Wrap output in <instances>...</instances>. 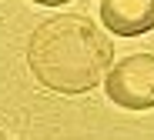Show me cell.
I'll return each mask as SVG.
<instances>
[{
  "label": "cell",
  "mask_w": 154,
  "mask_h": 140,
  "mask_svg": "<svg viewBox=\"0 0 154 140\" xmlns=\"http://www.w3.org/2000/svg\"><path fill=\"white\" fill-rule=\"evenodd\" d=\"M114 60V43L104 30L81 17L60 13L44 20L27 40V67L44 90L77 97L94 90Z\"/></svg>",
  "instance_id": "obj_1"
},
{
  "label": "cell",
  "mask_w": 154,
  "mask_h": 140,
  "mask_svg": "<svg viewBox=\"0 0 154 140\" xmlns=\"http://www.w3.org/2000/svg\"><path fill=\"white\" fill-rule=\"evenodd\" d=\"M104 94L124 110H154V53H127L104 73Z\"/></svg>",
  "instance_id": "obj_2"
},
{
  "label": "cell",
  "mask_w": 154,
  "mask_h": 140,
  "mask_svg": "<svg viewBox=\"0 0 154 140\" xmlns=\"http://www.w3.org/2000/svg\"><path fill=\"white\" fill-rule=\"evenodd\" d=\"M100 23L114 37H144L154 30V0H100Z\"/></svg>",
  "instance_id": "obj_3"
},
{
  "label": "cell",
  "mask_w": 154,
  "mask_h": 140,
  "mask_svg": "<svg viewBox=\"0 0 154 140\" xmlns=\"http://www.w3.org/2000/svg\"><path fill=\"white\" fill-rule=\"evenodd\" d=\"M30 4H37V7H64L70 0H30Z\"/></svg>",
  "instance_id": "obj_4"
},
{
  "label": "cell",
  "mask_w": 154,
  "mask_h": 140,
  "mask_svg": "<svg viewBox=\"0 0 154 140\" xmlns=\"http://www.w3.org/2000/svg\"><path fill=\"white\" fill-rule=\"evenodd\" d=\"M0 140H10V137H7V133H4V130H0Z\"/></svg>",
  "instance_id": "obj_5"
}]
</instances>
